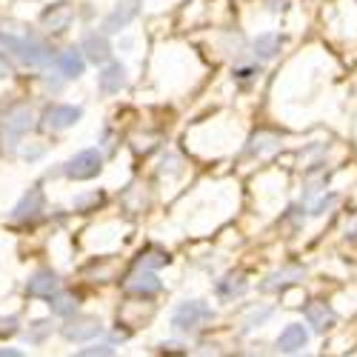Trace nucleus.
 <instances>
[{"mask_svg": "<svg viewBox=\"0 0 357 357\" xmlns=\"http://www.w3.org/2000/svg\"><path fill=\"white\" fill-rule=\"evenodd\" d=\"M246 275L243 272H231V275H226L223 280H218V286H215V291H218V297L220 301H234V297H241L243 291H246Z\"/></svg>", "mask_w": 357, "mask_h": 357, "instance_id": "f3484780", "label": "nucleus"}, {"mask_svg": "<svg viewBox=\"0 0 357 357\" xmlns=\"http://www.w3.org/2000/svg\"><path fill=\"white\" fill-rule=\"evenodd\" d=\"M172 257L166 249L160 246H146L140 255H137V269H146V272H152V269H160V266H169Z\"/></svg>", "mask_w": 357, "mask_h": 357, "instance_id": "a211bd4d", "label": "nucleus"}, {"mask_svg": "<svg viewBox=\"0 0 357 357\" xmlns=\"http://www.w3.org/2000/svg\"><path fill=\"white\" fill-rule=\"evenodd\" d=\"M269 317H272V309H269V306H263L260 312H257V309H252V314L246 317V329H252V326H260L263 320H269Z\"/></svg>", "mask_w": 357, "mask_h": 357, "instance_id": "b1692460", "label": "nucleus"}, {"mask_svg": "<svg viewBox=\"0 0 357 357\" xmlns=\"http://www.w3.org/2000/svg\"><path fill=\"white\" fill-rule=\"evenodd\" d=\"M57 69H61V75H63L66 80L80 77V75L86 72V57H83V52L75 49V46L63 49L61 54H57Z\"/></svg>", "mask_w": 357, "mask_h": 357, "instance_id": "4468645a", "label": "nucleus"}, {"mask_svg": "<svg viewBox=\"0 0 357 357\" xmlns=\"http://www.w3.org/2000/svg\"><path fill=\"white\" fill-rule=\"evenodd\" d=\"M83 117V109L80 106H72V103H52L46 106L43 112V126L52 129V132H63V129H72L75 123H80Z\"/></svg>", "mask_w": 357, "mask_h": 357, "instance_id": "20e7f679", "label": "nucleus"}, {"mask_svg": "<svg viewBox=\"0 0 357 357\" xmlns=\"http://www.w3.org/2000/svg\"><path fill=\"white\" fill-rule=\"evenodd\" d=\"M72 17H75V12H72L69 3H54V6H49V9L40 15V23L49 29V32H66L69 23H72Z\"/></svg>", "mask_w": 357, "mask_h": 357, "instance_id": "dca6fc26", "label": "nucleus"}, {"mask_svg": "<svg viewBox=\"0 0 357 357\" xmlns=\"http://www.w3.org/2000/svg\"><path fill=\"white\" fill-rule=\"evenodd\" d=\"M140 3L143 0H121L103 20V35H112V32H121L126 29L137 15H140Z\"/></svg>", "mask_w": 357, "mask_h": 357, "instance_id": "39448f33", "label": "nucleus"}, {"mask_svg": "<svg viewBox=\"0 0 357 357\" xmlns=\"http://www.w3.org/2000/svg\"><path fill=\"white\" fill-rule=\"evenodd\" d=\"M43 206H46V200H43V192L35 186V189H29L20 200H17V206L12 209V220H35L40 212H43Z\"/></svg>", "mask_w": 357, "mask_h": 357, "instance_id": "9b49d317", "label": "nucleus"}, {"mask_svg": "<svg viewBox=\"0 0 357 357\" xmlns=\"http://www.w3.org/2000/svg\"><path fill=\"white\" fill-rule=\"evenodd\" d=\"M260 69L257 66H241V69H237V77H255Z\"/></svg>", "mask_w": 357, "mask_h": 357, "instance_id": "c85d7f7f", "label": "nucleus"}, {"mask_svg": "<svg viewBox=\"0 0 357 357\" xmlns=\"http://www.w3.org/2000/svg\"><path fill=\"white\" fill-rule=\"evenodd\" d=\"M49 309H52V314H57V317H75L77 314V297L75 294H69V291H57L52 301H49Z\"/></svg>", "mask_w": 357, "mask_h": 357, "instance_id": "6ab92c4d", "label": "nucleus"}, {"mask_svg": "<svg viewBox=\"0 0 357 357\" xmlns=\"http://www.w3.org/2000/svg\"><path fill=\"white\" fill-rule=\"evenodd\" d=\"M303 278H306L303 266L289 263V266H283V269H278V272H272L269 278H266V280L260 283V291H283V289H289V286H294V283H301Z\"/></svg>", "mask_w": 357, "mask_h": 357, "instance_id": "6e6552de", "label": "nucleus"}, {"mask_svg": "<svg viewBox=\"0 0 357 357\" xmlns=\"http://www.w3.org/2000/svg\"><path fill=\"white\" fill-rule=\"evenodd\" d=\"M57 289H61V278H57V272L52 269H38L32 278L26 280V294L29 297H52L57 294Z\"/></svg>", "mask_w": 357, "mask_h": 357, "instance_id": "1a4fd4ad", "label": "nucleus"}, {"mask_svg": "<svg viewBox=\"0 0 357 357\" xmlns=\"http://www.w3.org/2000/svg\"><path fill=\"white\" fill-rule=\"evenodd\" d=\"M100 200H103V195H98V192H92V195H83V197H77V200H75V209H77V212H89L86 206L100 203Z\"/></svg>", "mask_w": 357, "mask_h": 357, "instance_id": "393cba45", "label": "nucleus"}, {"mask_svg": "<svg viewBox=\"0 0 357 357\" xmlns=\"http://www.w3.org/2000/svg\"><path fill=\"white\" fill-rule=\"evenodd\" d=\"M0 357H26V354L17 349H0Z\"/></svg>", "mask_w": 357, "mask_h": 357, "instance_id": "7c9ffc66", "label": "nucleus"}, {"mask_svg": "<svg viewBox=\"0 0 357 357\" xmlns=\"http://www.w3.org/2000/svg\"><path fill=\"white\" fill-rule=\"evenodd\" d=\"M32 129H35V112L29 106H15V109L6 112V117H3V135L23 137L26 132H32Z\"/></svg>", "mask_w": 357, "mask_h": 357, "instance_id": "0eeeda50", "label": "nucleus"}, {"mask_svg": "<svg viewBox=\"0 0 357 357\" xmlns=\"http://www.w3.org/2000/svg\"><path fill=\"white\" fill-rule=\"evenodd\" d=\"M3 77H12V66L6 63V54L0 57V80H3Z\"/></svg>", "mask_w": 357, "mask_h": 357, "instance_id": "c756f323", "label": "nucleus"}, {"mask_svg": "<svg viewBox=\"0 0 357 357\" xmlns=\"http://www.w3.org/2000/svg\"><path fill=\"white\" fill-rule=\"evenodd\" d=\"M303 314H306V320H309V326H312L314 332H326V329H332L335 320H337L335 309H332L329 303H323V301H312V303H306Z\"/></svg>", "mask_w": 357, "mask_h": 357, "instance_id": "f8f14e48", "label": "nucleus"}, {"mask_svg": "<svg viewBox=\"0 0 357 357\" xmlns=\"http://www.w3.org/2000/svg\"><path fill=\"white\" fill-rule=\"evenodd\" d=\"M215 312L209 303H203V301H183V303H177L174 312H172V326L177 332H195L200 329V326L206 320H212Z\"/></svg>", "mask_w": 357, "mask_h": 357, "instance_id": "f257e3e1", "label": "nucleus"}, {"mask_svg": "<svg viewBox=\"0 0 357 357\" xmlns=\"http://www.w3.org/2000/svg\"><path fill=\"white\" fill-rule=\"evenodd\" d=\"M252 49H255V57H260V61H269V57H275L280 52V38L272 35V32L257 35L255 43H252Z\"/></svg>", "mask_w": 357, "mask_h": 357, "instance_id": "aec40b11", "label": "nucleus"}, {"mask_svg": "<svg viewBox=\"0 0 357 357\" xmlns=\"http://www.w3.org/2000/svg\"><path fill=\"white\" fill-rule=\"evenodd\" d=\"M17 335V320L15 317H0V337Z\"/></svg>", "mask_w": 357, "mask_h": 357, "instance_id": "a878e982", "label": "nucleus"}, {"mask_svg": "<svg viewBox=\"0 0 357 357\" xmlns=\"http://www.w3.org/2000/svg\"><path fill=\"white\" fill-rule=\"evenodd\" d=\"M126 66L123 63H109L100 75H98V86H100V92L103 95H117L121 89L126 86Z\"/></svg>", "mask_w": 357, "mask_h": 357, "instance_id": "2eb2a0df", "label": "nucleus"}, {"mask_svg": "<svg viewBox=\"0 0 357 357\" xmlns=\"http://www.w3.org/2000/svg\"><path fill=\"white\" fill-rule=\"evenodd\" d=\"M123 289H126L129 294H135V297H155V294L163 289V283L158 280V275L146 272V269H137L135 275L126 278Z\"/></svg>", "mask_w": 357, "mask_h": 357, "instance_id": "9d476101", "label": "nucleus"}, {"mask_svg": "<svg viewBox=\"0 0 357 357\" xmlns=\"http://www.w3.org/2000/svg\"><path fill=\"white\" fill-rule=\"evenodd\" d=\"M72 357H117V354H114L112 346H89V349H80Z\"/></svg>", "mask_w": 357, "mask_h": 357, "instance_id": "5701e85b", "label": "nucleus"}, {"mask_svg": "<svg viewBox=\"0 0 357 357\" xmlns=\"http://www.w3.org/2000/svg\"><path fill=\"white\" fill-rule=\"evenodd\" d=\"M40 155H43V146H26V149H23V158H26V160H38Z\"/></svg>", "mask_w": 357, "mask_h": 357, "instance_id": "bb28decb", "label": "nucleus"}, {"mask_svg": "<svg viewBox=\"0 0 357 357\" xmlns=\"http://www.w3.org/2000/svg\"><path fill=\"white\" fill-rule=\"evenodd\" d=\"M306 343H309V332L303 329L301 323H289L286 329L280 332V337H278V351H283V354H294V351H301V349H306Z\"/></svg>", "mask_w": 357, "mask_h": 357, "instance_id": "ddd939ff", "label": "nucleus"}, {"mask_svg": "<svg viewBox=\"0 0 357 357\" xmlns=\"http://www.w3.org/2000/svg\"><path fill=\"white\" fill-rule=\"evenodd\" d=\"M80 52H83V57L89 63H109V57H112V43H109V38L103 35V32H89V35H83V40H80Z\"/></svg>", "mask_w": 357, "mask_h": 357, "instance_id": "423d86ee", "label": "nucleus"}, {"mask_svg": "<svg viewBox=\"0 0 357 357\" xmlns=\"http://www.w3.org/2000/svg\"><path fill=\"white\" fill-rule=\"evenodd\" d=\"M46 335H52V323L49 320H35L32 326H29V332H26L29 343H43Z\"/></svg>", "mask_w": 357, "mask_h": 357, "instance_id": "4be33fe9", "label": "nucleus"}, {"mask_svg": "<svg viewBox=\"0 0 357 357\" xmlns=\"http://www.w3.org/2000/svg\"><path fill=\"white\" fill-rule=\"evenodd\" d=\"M332 203H335V195H332V197H326V200H320V203L314 206V215H323V212H326V209H329V206H332Z\"/></svg>", "mask_w": 357, "mask_h": 357, "instance_id": "cd10ccee", "label": "nucleus"}, {"mask_svg": "<svg viewBox=\"0 0 357 357\" xmlns=\"http://www.w3.org/2000/svg\"><path fill=\"white\" fill-rule=\"evenodd\" d=\"M61 335L72 343H83V340H95L103 335V323L95 317V314H75L63 323Z\"/></svg>", "mask_w": 357, "mask_h": 357, "instance_id": "7ed1b4c3", "label": "nucleus"}, {"mask_svg": "<svg viewBox=\"0 0 357 357\" xmlns=\"http://www.w3.org/2000/svg\"><path fill=\"white\" fill-rule=\"evenodd\" d=\"M278 143H280V137H278V135H272V132H257V135L252 137L249 155H260V152H269V149H275Z\"/></svg>", "mask_w": 357, "mask_h": 357, "instance_id": "412c9836", "label": "nucleus"}, {"mask_svg": "<svg viewBox=\"0 0 357 357\" xmlns=\"http://www.w3.org/2000/svg\"><path fill=\"white\" fill-rule=\"evenodd\" d=\"M100 172H103V155L98 149H83V152L69 158L63 166V174L72 177V181H92Z\"/></svg>", "mask_w": 357, "mask_h": 357, "instance_id": "f03ea898", "label": "nucleus"}]
</instances>
